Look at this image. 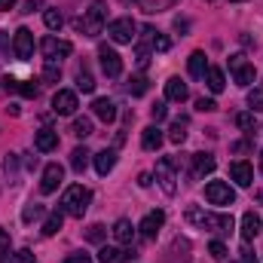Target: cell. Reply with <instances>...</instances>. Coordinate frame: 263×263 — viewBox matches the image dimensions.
Returning a JSON list of instances; mask_svg holds the SVG:
<instances>
[{"mask_svg":"<svg viewBox=\"0 0 263 263\" xmlns=\"http://www.w3.org/2000/svg\"><path fill=\"white\" fill-rule=\"evenodd\" d=\"M37 6H40V0H28V3H25V9H22V12H34V9H37Z\"/></svg>","mask_w":263,"mask_h":263,"instance_id":"obj_51","label":"cell"},{"mask_svg":"<svg viewBox=\"0 0 263 263\" xmlns=\"http://www.w3.org/2000/svg\"><path fill=\"white\" fill-rule=\"evenodd\" d=\"M12 52H15L18 62H28V59L34 55V34H31L28 28H18V31H15V37H12Z\"/></svg>","mask_w":263,"mask_h":263,"instance_id":"obj_9","label":"cell"},{"mask_svg":"<svg viewBox=\"0 0 263 263\" xmlns=\"http://www.w3.org/2000/svg\"><path fill=\"white\" fill-rule=\"evenodd\" d=\"M92 114H95L98 120H104V123H114V120H117V104H114L110 98H95V101H92Z\"/></svg>","mask_w":263,"mask_h":263,"instance_id":"obj_19","label":"cell"},{"mask_svg":"<svg viewBox=\"0 0 263 263\" xmlns=\"http://www.w3.org/2000/svg\"><path fill=\"white\" fill-rule=\"evenodd\" d=\"M178 0H141V9L147 12V15H156V12H165V9H172Z\"/></svg>","mask_w":263,"mask_h":263,"instance_id":"obj_28","label":"cell"},{"mask_svg":"<svg viewBox=\"0 0 263 263\" xmlns=\"http://www.w3.org/2000/svg\"><path fill=\"white\" fill-rule=\"evenodd\" d=\"M34 147H37L40 153H52V150L59 147V132H52V129L34 132Z\"/></svg>","mask_w":263,"mask_h":263,"instance_id":"obj_18","label":"cell"},{"mask_svg":"<svg viewBox=\"0 0 263 263\" xmlns=\"http://www.w3.org/2000/svg\"><path fill=\"white\" fill-rule=\"evenodd\" d=\"M214 165H217V162H214L211 153H193V172H190V178H193V181H202L205 175L214 172Z\"/></svg>","mask_w":263,"mask_h":263,"instance_id":"obj_16","label":"cell"},{"mask_svg":"<svg viewBox=\"0 0 263 263\" xmlns=\"http://www.w3.org/2000/svg\"><path fill=\"white\" fill-rule=\"evenodd\" d=\"M260 172H263V150H260Z\"/></svg>","mask_w":263,"mask_h":263,"instance_id":"obj_53","label":"cell"},{"mask_svg":"<svg viewBox=\"0 0 263 263\" xmlns=\"http://www.w3.org/2000/svg\"><path fill=\"white\" fill-rule=\"evenodd\" d=\"M138 251L135 248H117V245H104L98 251V263H126V260H135Z\"/></svg>","mask_w":263,"mask_h":263,"instance_id":"obj_13","label":"cell"},{"mask_svg":"<svg viewBox=\"0 0 263 263\" xmlns=\"http://www.w3.org/2000/svg\"><path fill=\"white\" fill-rule=\"evenodd\" d=\"M126 89H129V95H135V98L144 95V92H147V77H132Z\"/></svg>","mask_w":263,"mask_h":263,"instance_id":"obj_35","label":"cell"},{"mask_svg":"<svg viewBox=\"0 0 263 263\" xmlns=\"http://www.w3.org/2000/svg\"><path fill=\"white\" fill-rule=\"evenodd\" d=\"M230 178H233L239 187H251V184H254V165L245 162V159H236V162L230 165Z\"/></svg>","mask_w":263,"mask_h":263,"instance_id":"obj_14","label":"cell"},{"mask_svg":"<svg viewBox=\"0 0 263 263\" xmlns=\"http://www.w3.org/2000/svg\"><path fill=\"white\" fill-rule=\"evenodd\" d=\"M89 202H92L89 187L73 184V187H67L65 196H62V211H65V214H70V217H77V220H83V214L89 211Z\"/></svg>","mask_w":263,"mask_h":263,"instance_id":"obj_3","label":"cell"},{"mask_svg":"<svg viewBox=\"0 0 263 263\" xmlns=\"http://www.w3.org/2000/svg\"><path fill=\"white\" fill-rule=\"evenodd\" d=\"M205 199L211 205H233L236 202V190L230 184H223V181H208L205 184Z\"/></svg>","mask_w":263,"mask_h":263,"instance_id":"obj_8","label":"cell"},{"mask_svg":"<svg viewBox=\"0 0 263 263\" xmlns=\"http://www.w3.org/2000/svg\"><path fill=\"white\" fill-rule=\"evenodd\" d=\"M205 83H208V89L217 95V92H223V86H227V80H223V70L220 67H208L205 70Z\"/></svg>","mask_w":263,"mask_h":263,"instance_id":"obj_26","label":"cell"},{"mask_svg":"<svg viewBox=\"0 0 263 263\" xmlns=\"http://www.w3.org/2000/svg\"><path fill=\"white\" fill-rule=\"evenodd\" d=\"M65 263H92V254H86V251H73V254H67Z\"/></svg>","mask_w":263,"mask_h":263,"instance_id":"obj_44","label":"cell"},{"mask_svg":"<svg viewBox=\"0 0 263 263\" xmlns=\"http://www.w3.org/2000/svg\"><path fill=\"white\" fill-rule=\"evenodd\" d=\"M104 236H107V230H104L101 223H92V227H86V239H89V242H101Z\"/></svg>","mask_w":263,"mask_h":263,"instance_id":"obj_41","label":"cell"},{"mask_svg":"<svg viewBox=\"0 0 263 263\" xmlns=\"http://www.w3.org/2000/svg\"><path fill=\"white\" fill-rule=\"evenodd\" d=\"M236 126L245 129V132H251L254 129V110H242V114L236 117Z\"/></svg>","mask_w":263,"mask_h":263,"instance_id":"obj_39","label":"cell"},{"mask_svg":"<svg viewBox=\"0 0 263 263\" xmlns=\"http://www.w3.org/2000/svg\"><path fill=\"white\" fill-rule=\"evenodd\" d=\"M187 67H190V77H196V80H205V70H208L205 52H193V55L187 59Z\"/></svg>","mask_w":263,"mask_h":263,"instance_id":"obj_25","label":"cell"},{"mask_svg":"<svg viewBox=\"0 0 263 263\" xmlns=\"http://www.w3.org/2000/svg\"><path fill=\"white\" fill-rule=\"evenodd\" d=\"M236 263H257V257H254V251H251V248H242Z\"/></svg>","mask_w":263,"mask_h":263,"instance_id":"obj_47","label":"cell"},{"mask_svg":"<svg viewBox=\"0 0 263 263\" xmlns=\"http://www.w3.org/2000/svg\"><path fill=\"white\" fill-rule=\"evenodd\" d=\"M114 165H117V150H101V153H95V172H98L101 178L110 175Z\"/></svg>","mask_w":263,"mask_h":263,"instance_id":"obj_23","label":"cell"},{"mask_svg":"<svg viewBox=\"0 0 263 263\" xmlns=\"http://www.w3.org/2000/svg\"><path fill=\"white\" fill-rule=\"evenodd\" d=\"M233 3H242V0H233Z\"/></svg>","mask_w":263,"mask_h":263,"instance_id":"obj_54","label":"cell"},{"mask_svg":"<svg viewBox=\"0 0 263 263\" xmlns=\"http://www.w3.org/2000/svg\"><path fill=\"white\" fill-rule=\"evenodd\" d=\"M15 165H18V162H15V153H6V162H3L6 175H9V172H15Z\"/></svg>","mask_w":263,"mask_h":263,"instance_id":"obj_48","label":"cell"},{"mask_svg":"<svg viewBox=\"0 0 263 263\" xmlns=\"http://www.w3.org/2000/svg\"><path fill=\"white\" fill-rule=\"evenodd\" d=\"M62 181H65V168L59 165V162H49L46 168H43V178H40V193H55L59 187H62Z\"/></svg>","mask_w":263,"mask_h":263,"instance_id":"obj_10","label":"cell"},{"mask_svg":"<svg viewBox=\"0 0 263 263\" xmlns=\"http://www.w3.org/2000/svg\"><path fill=\"white\" fill-rule=\"evenodd\" d=\"M230 73L239 86H251L254 77H257V67L251 65L245 55H230Z\"/></svg>","mask_w":263,"mask_h":263,"instance_id":"obj_6","label":"cell"},{"mask_svg":"<svg viewBox=\"0 0 263 263\" xmlns=\"http://www.w3.org/2000/svg\"><path fill=\"white\" fill-rule=\"evenodd\" d=\"M70 132H73L77 138H89V135H92V120H89V117H77L73 126H70Z\"/></svg>","mask_w":263,"mask_h":263,"instance_id":"obj_33","label":"cell"},{"mask_svg":"<svg viewBox=\"0 0 263 263\" xmlns=\"http://www.w3.org/2000/svg\"><path fill=\"white\" fill-rule=\"evenodd\" d=\"M239 233H242L245 242H254L257 233H260V217H257L254 211H245V214H242V230H239Z\"/></svg>","mask_w":263,"mask_h":263,"instance_id":"obj_20","label":"cell"},{"mask_svg":"<svg viewBox=\"0 0 263 263\" xmlns=\"http://www.w3.org/2000/svg\"><path fill=\"white\" fill-rule=\"evenodd\" d=\"M62 223H65V211H62V208H55V211H49V214H46V220H43V230H40V233H43V236H55V233L62 230Z\"/></svg>","mask_w":263,"mask_h":263,"instance_id":"obj_24","label":"cell"},{"mask_svg":"<svg viewBox=\"0 0 263 263\" xmlns=\"http://www.w3.org/2000/svg\"><path fill=\"white\" fill-rule=\"evenodd\" d=\"M187 220L199 227V230H208V233H217V236H230L233 233V214H214V211H202L199 205L187 208Z\"/></svg>","mask_w":263,"mask_h":263,"instance_id":"obj_1","label":"cell"},{"mask_svg":"<svg viewBox=\"0 0 263 263\" xmlns=\"http://www.w3.org/2000/svg\"><path fill=\"white\" fill-rule=\"evenodd\" d=\"M162 141H165V138H162V129H159V126H147V129L141 132V147H144V150H150V153H153V150H159V147H162Z\"/></svg>","mask_w":263,"mask_h":263,"instance_id":"obj_21","label":"cell"},{"mask_svg":"<svg viewBox=\"0 0 263 263\" xmlns=\"http://www.w3.org/2000/svg\"><path fill=\"white\" fill-rule=\"evenodd\" d=\"M98 59H101V70H104V77L117 80V77L123 73V59H120V52H117L114 46L101 43V46H98Z\"/></svg>","mask_w":263,"mask_h":263,"instance_id":"obj_7","label":"cell"},{"mask_svg":"<svg viewBox=\"0 0 263 263\" xmlns=\"http://www.w3.org/2000/svg\"><path fill=\"white\" fill-rule=\"evenodd\" d=\"M138 184H141V187H150V184H153V175H150V172L138 175Z\"/></svg>","mask_w":263,"mask_h":263,"instance_id":"obj_49","label":"cell"},{"mask_svg":"<svg viewBox=\"0 0 263 263\" xmlns=\"http://www.w3.org/2000/svg\"><path fill=\"white\" fill-rule=\"evenodd\" d=\"M196 110H202V114L217 110V101H214V98H199V101H196Z\"/></svg>","mask_w":263,"mask_h":263,"instance_id":"obj_45","label":"cell"},{"mask_svg":"<svg viewBox=\"0 0 263 263\" xmlns=\"http://www.w3.org/2000/svg\"><path fill=\"white\" fill-rule=\"evenodd\" d=\"M248 107L251 110H263V86H254L248 92Z\"/></svg>","mask_w":263,"mask_h":263,"instance_id":"obj_37","label":"cell"},{"mask_svg":"<svg viewBox=\"0 0 263 263\" xmlns=\"http://www.w3.org/2000/svg\"><path fill=\"white\" fill-rule=\"evenodd\" d=\"M168 141H172V144H184V141H187V120H178V123L172 126Z\"/></svg>","mask_w":263,"mask_h":263,"instance_id":"obj_34","label":"cell"},{"mask_svg":"<svg viewBox=\"0 0 263 263\" xmlns=\"http://www.w3.org/2000/svg\"><path fill=\"white\" fill-rule=\"evenodd\" d=\"M175 28H178V31H187V28H190V22H187V18H175Z\"/></svg>","mask_w":263,"mask_h":263,"instance_id":"obj_50","label":"cell"},{"mask_svg":"<svg viewBox=\"0 0 263 263\" xmlns=\"http://www.w3.org/2000/svg\"><path fill=\"white\" fill-rule=\"evenodd\" d=\"M15 6V0H0V12H9Z\"/></svg>","mask_w":263,"mask_h":263,"instance_id":"obj_52","label":"cell"},{"mask_svg":"<svg viewBox=\"0 0 263 263\" xmlns=\"http://www.w3.org/2000/svg\"><path fill=\"white\" fill-rule=\"evenodd\" d=\"M110 233H114V239H117L120 245H132V242H135V227H132V220H126V217H120Z\"/></svg>","mask_w":263,"mask_h":263,"instance_id":"obj_22","label":"cell"},{"mask_svg":"<svg viewBox=\"0 0 263 263\" xmlns=\"http://www.w3.org/2000/svg\"><path fill=\"white\" fill-rule=\"evenodd\" d=\"M150 49H153V52H168V49H172V40L162 37L159 31H150Z\"/></svg>","mask_w":263,"mask_h":263,"instance_id":"obj_31","label":"cell"},{"mask_svg":"<svg viewBox=\"0 0 263 263\" xmlns=\"http://www.w3.org/2000/svg\"><path fill=\"white\" fill-rule=\"evenodd\" d=\"M150 117H153V123H162V120L168 117V107H165V101H156V104L150 107Z\"/></svg>","mask_w":263,"mask_h":263,"instance_id":"obj_42","label":"cell"},{"mask_svg":"<svg viewBox=\"0 0 263 263\" xmlns=\"http://www.w3.org/2000/svg\"><path fill=\"white\" fill-rule=\"evenodd\" d=\"M43 80H46V83H59V80H62V65L46 59V62H43Z\"/></svg>","mask_w":263,"mask_h":263,"instance_id":"obj_32","label":"cell"},{"mask_svg":"<svg viewBox=\"0 0 263 263\" xmlns=\"http://www.w3.org/2000/svg\"><path fill=\"white\" fill-rule=\"evenodd\" d=\"M104 22H107V3H104V0H92V6L73 22V28H77L83 37H98L101 28H104Z\"/></svg>","mask_w":263,"mask_h":263,"instance_id":"obj_2","label":"cell"},{"mask_svg":"<svg viewBox=\"0 0 263 263\" xmlns=\"http://www.w3.org/2000/svg\"><path fill=\"white\" fill-rule=\"evenodd\" d=\"M77 89H80V92H95V80H92L89 67H80V70H77Z\"/></svg>","mask_w":263,"mask_h":263,"instance_id":"obj_29","label":"cell"},{"mask_svg":"<svg viewBox=\"0 0 263 263\" xmlns=\"http://www.w3.org/2000/svg\"><path fill=\"white\" fill-rule=\"evenodd\" d=\"M156 184H159V190H162L165 196H175V193H178V175H175V159L162 156V159L156 162Z\"/></svg>","mask_w":263,"mask_h":263,"instance_id":"obj_4","label":"cell"},{"mask_svg":"<svg viewBox=\"0 0 263 263\" xmlns=\"http://www.w3.org/2000/svg\"><path fill=\"white\" fill-rule=\"evenodd\" d=\"M9 263H37V257H34V251L22 248V251H15V254H12V260H9Z\"/></svg>","mask_w":263,"mask_h":263,"instance_id":"obj_43","label":"cell"},{"mask_svg":"<svg viewBox=\"0 0 263 263\" xmlns=\"http://www.w3.org/2000/svg\"><path fill=\"white\" fill-rule=\"evenodd\" d=\"M107 34H110L114 43H132V40L138 37V25H135V18L123 15V18H114V22L107 25Z\"/></svg>","mask_w":263,"mask_h":263,"instance_id":"obj_5","label":"cell"},{"mask_svg":"<svg viewBox=\"0 0 263 263\" xmlns=\"http://www.w3.org/2000/svg\"><path fill=\"white\" fill-rule=\"evenodd\" d=\"M162 223H165V211H150V214L138 223V230H141L144 239H156L159 230H162Z\"/></svg>","mask_w":263,"mask_h":263,"instance_id":"obj_15","label":"cell"},{"mask_svg":"<svg viewBox=\"0 0 263 263\" xmlns=\"http://www.w3.org/2000/svg\"><path fill=\"white\" fill-rule=\"evenodd\" d=\"M0 86H3V92H18V80L15 77H3Z\"/></svg>","mask_w":263,"mask_h":263,"instance_id":"obj_46","label":"cell"},{"mask_svg":"<svg viewBox=\"0 0 263 263\" xmlns=\"http://www.w3.org/2000/svg\"><path fill=\"white\" fill-rule=\"evenodd\" d=\"M89 150L86 147H73V153H70V168L73 172H86V165H89Z\"/></svg>","mask_w":263,"mask_h":263,"instance_id":"obj_27","label":"cell"},{"mask_svg":"<svg viewBox=\"0 0 263 263\" xmlns=\"http://www.w3.org/2000/svg\"><path fill=\"white\" fill-rule=\"evenodd\" d=\"M18 92H22L25 98H37V95H40V83H34V80H28V83H18Z\"/></svg>","mask_w":263,"mask_h":263,"instance_id":"obj_40","label":"cell"},{"mask_svg":"<svg viewBox=\"0 0 263 263\" xmlns=\"http://www.w3.org/2000/svg\"><path fill=\"white\" fill-rule=\"evenodd\" d=\"M40 214H43V205H37V202H28V205H25V211H22V220H25V223H31V220H37Z\"/></svg>","mask_w":263,"mask_h":263,"instance_id":"obj_36","label":"cell"},{"mask_svg":"<svg viewBox=\"0 0 263 263\" xmlns=\"http://www.w3.org/2000/svg\"><path fill=\"white\" fill-rule=\"evenodd\" d=\"M208 254H211L214 260H227V254H230V251H227V245H223L220 239H214V242L208 245Z\"/></svg>","mask_w":263,"mask_h":263,"instance_id":"obj_38","label":"cell"},{"mask_svg":"<svg viewBox=\"0 0 263 263\" xmlns=\"http://www.w3.org/2000/svg\"><path fill=\"white\" fill-rule=\"evenodd\" d=\"M165 98H168V101H178V104H184V101L190 98V89H187V83H184L181 77H172V80L165 83Z\"/></svg>","mask_w":263,"mask_h":263,"instance_id":"obj_17","label":"cell"},{"mask_svg":"<svg viewBox=\"0 0 263 263\" xmlns=\"http://www.w3.org/2000/svg\"><path fill=\"white\" fill-rule=\"evenodd\" d=\"M43 22H46V28H49V31H62L65 15H62L59 9H46V12H43Z\"/></svg>","mask_w":263,"mask_h":263,"instance_id":"obj_30","label":"cell"},{"mask_svg":"<svg viewBox=\"0 0 263 263\" xmlns=\"http://www.w3.org/2000/svg\"><path fill=\"white\" fill-rule=\"evenodd\" d=\"M77 107H80L77 92H70V89H59V92L52 95V110H55L59 117H70Z\"/></svg>","mask_w":263,"mask_h":263,"instance_id":"obj_12","label":"cell"},{"mask_svg":"<svg viewBox=\"0 0 263 263\" xmlns=\"http://www.w3.org/2000/svg\"><path fill=\"white\" fill-rule=\"evenodd\" d=\"M40 49H43V55H46L49 62H62V59H67V55L73 52V46H70L67 40H59V37H46V40L40 43Z\"/></svg>","mask_w":263,"mask_h":263,"instance_id":"obj_11","label":"cell"}]
</instances>
